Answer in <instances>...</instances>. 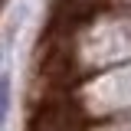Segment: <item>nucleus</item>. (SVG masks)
<instances>
[{"label": "nucleus", "instance_id": "obj_1", "mask_svg": "<svg viewBox=\"0 0 131 131\" xmlns=\"http://www.w3.org/2000/svg\"><path fill=\"white\" fill-rule=\"evenodd\" d=\"M7 115H10V75L0 72V131L7 125Z\"/></svg>", "mask_w": 131, "mask_h": 131}]
</instances>
